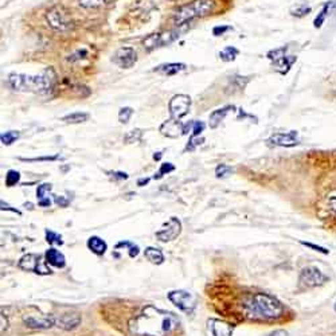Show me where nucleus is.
I'll return each mask as SVG.
<instances>
[{
    "label": "nucleus",
    "instance_id": "1",
    "mask_svg": "<svg viewBox=\"0 0 336 336\" xmlns=\"http://www.w3.org/2000/svg\"><path fill=\"white\" fill-rule=\"evenodd\" d=\"M181 320L172 312L153 305L147 307L129 322V331L135 336H167L179 327Z\"/></svg>",
    "mask_w": 336,
    "mask_h": 336
},
{
    "label": "nucleus",
    "instance_id": "2",
    "mask_svg": "<svg viewBox=\"0 0 336 336\" xmlns=\"http://www.w3.org/2000/svg\"><path fill=\"white\" fill-rule=\"evenodd\" d=\"M7 85L19 93H36L50 96L57 85V73L53 68L42 70L39 74H20L12 73L7 77Z\"/></svg>",
    "mask_w": 336,
    "mask_h": 336
},
{
    "label": "nucleus",
    "instance_id": "3",
    "mask_svg": "<svg viewBox=\"0 0 336 336\" xmlns=\"http://www.w3.org/2000/svg\"><path fill=\"white\" fill-rule=\"evenodd\" d=\"M242 311L250 320L271 322L281 318L285 308L281 301L267 293H253L242 299Z\"/></svg>",
    "mask_w": 336,
    "mask_h": 336
},
{
    "label": "nucleus",
    "instance_id": "4",
    "mask_svg": "<svg viewBox=\"0 0 336 336\" xmlns=\"http://www.w3.org/2000/svg\"><path fill=\"white\" fill-rule=\"evenodd\" d=\"M215 10L214 0H194L191 3L186 4L175 12L174 25L176 27H182L190 23L196 18H203L206 15L213 14Z\"/></svg>",
    "mask_w": 336,
    "mask_h": 336
},
{
    "label": "nucleus",
    "instance_id": "5",
    "mask_svg": "<svg viewBox=\"0 0 336 336\" xmlns=\"http://www.w3.org/2000/svg\"><path fill=\"white\" fill-rule=\"evenodd\" d=\"M288 47H280L276 50H272L267 53V58L271 59L275 70L282 76H285L292 69L293 63L297 61V57L295 55H286Z\"/></svg>",
    "mask_w": 336,
    "mask_h": 336
},
{
    "label": "nucleus",
    "instance_id": "6",
    "mask_svg": "<svg viewBox=\"0 0 336 336\" xmlns=\"http://www.w3.org/2000/svg\"><path fill=\"white\" fill-rule=\"evenodd\" d=\"M167 297L177 309H181L182 312H185L187 315L195 311L196 305H198L196 297L192 293L187 292V290H171V292H168Z\"/></svg>",
    "mask_w": 336,
    "mask_h": 336
},
{
    "label": "nucleus",
    "instance_id": "7",
    "mask_svg": "<svg viewBox=\"0 0 336 336\" xmlns=\"http://www.w3.org/2000/svg\"><path fill=\"white\" fill-rule=\"evenodd\" d=\"M46 20L51 29L57 30V31H66L73 25L70 14L61 6H55L49 10L46 14Z\"/></svg>",
    "mask_w": 336,
    "mask_h": 336
},
{
    "label": "nucleus",
    "instance_id": "8",
    "mask_svg": "<svg viewBox=\"0 0 336 336\" xmlns=\"http://www.w3.org/2000/svg\"><path fill=\"white\" fill-rule=\"evenodd\" d=\"M329 278L323 273L319 267L316 266H307L304 267L299 276V284L303 288L311 289V288H318L328 282Z\"/></svg>",
    "mask_w": 336,
    "mask_h": 336
},
{
    "label": "nucleus",
    "instance_id": "9",
    "mask_svg": "<svg viewBox=\"0 0 336 336\" xmlns=\"http://www.w3.org/2000/svg\"><path fill=\"white\" fill-rule=\"evenodd\" d=\"M183 33L182 27H177L175 30H171V31H166V33H158L153 34V35H149L147 39L144 40V49L147 51H152L155 49H159V47L168 46V44L174 43L175 40L181 36V34Z\"/></svg>",
    "mask_w": 336,
    "mask_h": 336
},
{
    "label": "nucleus",
    "instance_id": "10",
    "mask_svg": "<svg viewBox=\"0 0 336 336\" xmlns=\"http://www.w3.org/2000/svg\"><path fill=\"white\" fill-rule=\"evenodd\" d=\"M18 266L22 271L33 272V273L39 276H47L53 273L50 267H49V264L38 254H26V256H23L19 260Z\"/></svg>",
    "mask_w": 336,
    "mask_h": 336
},
{
    "label": "nucleus",
    "instance_id": "11",
    "mask_svg": "<svg viewBox=\"0 0 336 336\" xmlns=\"http://www.w3.org/2000/svg\"><path fill=\"white\" fill-rule=\"evenodd\" d=\"M191 106V97L187 94H176L170 100L168 109H170L171 119L181 121L190 110Z\"/></svg>",
    "mask_w": 336,
    "mask_h": 336
},
{
    "label": "nucleus",
    "instance_id": "12",
    "mask_svg": "<svg viewBox=\"0 0 336 336\" xmlns=\"http://www.w3.org/2000/svg\"><path fill=\"white\" fill-rule=\"evenodd\" d=\"M182 232V222L179 218L171 217L167 220L166 223L163 225L159 232H156V238L159 239L160 242H171L175 238L179 237Z\"/></svg>",
    "mask_w": 336,
    "mask_h": 336
},
{
    "label": "nucleus",
    "instance_id": "13",
    "mask_svg": "<svg viewBox=\"0 0 336 336\" xmlns=\"http://www.w3.org/2000/svg\"><path fill=\"white\" fill-rule=\"evenodd\" d=\"M267 145L271 147H285V148H290V147H296L300 144V138H299V132L297 130H289V132H278V133L272 135L271 138L267 139Z\"/></svg>",
    "mask_w": 336,
    "mask_h": 336
},
{
    "label": "nucleus",
    "instance_id": "14",
    "mask_svg": "<svg viewBox=\"0 0 336 336\" xmlns=\"http://www.w3.org/2000/svg\"><path fill=\"white\" fill-rule=\"evenodd\" d=\"M112 59L121 69H130L138 62V53L132 47H121L113 54Z\"/></svg>",
    "mask_w": 336,
    "mask_h": 336
},
{
    "label": "nucleus",
    "instance_id": "15",
    "mask_svg": "<svg viewBox=\"0 0 336 336\" xmlns=\"http://www.w3.org/2000/svg\"><path fill=\"white\" fill-rule=\"evenodd\" d=\"M25 324L29 328L33 329H49L53 325H55L57 319L54 316H49V315H30V316H25L23 318Z\"/></svg>",
    "mask_w": 336,
    "mask_h": 336
},
{
    "label": "nucleus",
    "instance_id": "16",
    "mask_svg": "<svg viewBox=\"0 0 336 336\" xmlns=\"http://www.w3.org/2000/svg\"><path fill=\"white\" fill-rule=\"evenodd\" d=\"M160 133L163 136L170 139H177L185 135V124L179 121V120L170 119L164 121L159 128Z\"/></svg>",
    "mask_w": 336,
    "mask_h": 336
},
{
    "label": "nucleus",
    "instance_id": "17",
    "mask_svg": "<svg viewBox=\"0 0 336 336\" xmlns=\"http://www.w3.org/2000/svg\"><path fill=\"white\" fill-rule=\"evenodd\" d=\"M207 327L213 336H233L234 327L226 322H222L219 319H209Z\"/></svg>",
    "mask_w": 336,
    "mask_h": 336
},
{
    "label": "nucleus",
    "instance_id": "18",
    "mask_svg": "<svg viewBox=\"0 0 336 336\" xmlns=\"http://www.w3.org/2000/svg\"><path fill=\"white\" fill-rule=\"evenodd\" d=\"M44 258H46L47 264L51 265V266L59 267V269L66 266V257L63 256L62 252L54 249V248L47 250L46 254H44Z\"/></svg>",
    "mask_w": 336,
    "mask_h": 336
},
{
    "label": "nucleus",
    "instance_id": "19",
    "mask_svg": "<svg viewBox=\"0 0 336 336\" xmlns=\"http://www.w3.org/2000/svg\"><path fill=\"white\" fill-rule=\"evenodd\" d=\"M233 109H235L233 105H226V106H223V108H219V109H217V110H214V112L211 113L209 117L210 128H211V129H215V128H218V125H219V124L223 121L225 117L228 116L229 112L233 110Z\"/></svg>",
    "mask_w": 336,
    "mask_h": 336
},
{
    "label": "nucleus",
    "instance_id": "20",
    "mask_svg": "<svg viewBox=\"0 0 336 336\" xmlns=\"http://www.w3.org/2000/svg\"><path fill=\"white\" fill-rule=\"evenodd\" d=\"M186 69L185 63H163V65L156 66L153 72L159 73L162 76H167V77H172L179 74L181 72Z\"/></svg>",
    "mask_w": 336,
    "mask_h": 336
},
{
    "label": "nucleus",
    "instance_id": "21",
    "mask_svg": "<svg viewBox=\"0 0 336 336\" xmlns=\"http://www.w3.org/2000/svg\"><path fill=\"white\" fill-rule=\"evenodd\" d=\"M87 249L91 250L92 253H94L96 256H104L105 252L108 250V245L105 242L104 239L97 237V235H93L91 238L87 239Z\"/></svg>",
    "mask_w": 336,
    "mask_h": 336
},
{
    "label": "nucleus",
    "instance_id": "22",
    "mask_svg": "<svg viewBox=\"0 0 336 336\" xmlns=\"http://www.w3.org/2000/svg\"><path fill=\"white\" fill-rule=\"evenodd\" d=\"M81 323L80 315L73 313V315H62L61 318L57 320L55 324H58V327L63 329H74L77 328Z\"/></svg>",
    "mask_w": 336,
    "mask_h": 336
},
{
    "label": "nucleus",
    "instance_id": "23",
    "mask_svg": "<svg viewBox=\"0 0 336 336\" xmlns=\"http://www.w3.org/2000/svg\"><path fill=\"white\" fill-rule=\"evenodd\" d=\"M51 188L53 186L50 183H43L36 188V198H38V205L40 207H50L51 200L49 198V194L51 192Z\"/></svg>",
    "mask_w": 336,
    "mask_h": 336
},
{
    "label": "nucleus",
    "instance_id": "24",
    "mask_svg": "<svg viewBox=\"0 0 336 336\" xmlns=\"http://www.w3.org/2000/svg\"><path fill=\"white\" fill-rule=\"evenodd\" d=\"M335 7H336V2H327V3L323 6L322 11L319 12L318 16H316L313 20L315 29H322V26L324 25L325 19L328 18L329 14H331V11H332Z\"/></svg>",
    "mask_w": 336,
    "mask_h": 336
},
{
    "label": "nucleus",
    "instance_id": "25",
    "mask_svg": "<svg viewBox=\"0 0 336 336\" xmlns=\"http://www.w3.org/2000/svg\"><path fill=\"white\" fill-rule=\"evenodd\" d=\"M144 256L153 265H162L164 262V254L162 253V250L153 248V246H148L144 250Z\"/></svg>",
    "mask_w": 336,
    "mask_h": 336
},
{
    "label": "nucleus",
    "instance_id": "26",
    "mask_svg": "<svg viewBox=\"0 0 336 336\" xmlns=\"http://www.w3.org/2000/svg\"><path fill=\"white\" fill-rule=\"evenodd\" d=\"M87 119H89V113L74 112L68 115V116L62 117V121H65L66 124H81L87 121Z\"/></svg>",
    "mask_w": 336,
    "mask_h": 336
},
{
    "label": "nucleus",
    "instance_id": "27",
    "mask_svg": "<svg viewBox=\"0 0 336 336\" xmlns=\"http://www.w3.org/2000/svg\"><path fill=\"white\" fill-rule=\"evenodd\" d=\"M239 51L237 47L234 46H228L225 47L223 50L219 53V58L223 62H233L237 57H238Z\"/></svg>",
    "mask_w": 336,
    "mask_h": 336
},
{
    "label": "nucleus",
    "instance_id": "28",
    "mask_svg": "<svg viewBox=\"0 0 336 336\" xmlns=\"http://www.w3.org/2000/svg\"><path fill=\"white\" fill-rule=\"evenodd\" d=\"M19 138H20V133H19L18 130H8V132H4V133L0 136V140H2V143H3L4 145H11L14 144Z\"/></svg>",
    "mask_w": 336,
    "mask_h": 336
},
{
    "label": "nucleus",
    "instance_id": "29",
    "mask_svg": "<svg viewBox=\"0 0 336 336\" xmlns=\"http://www.w3.org/2000/svg\"><path fill=\"white\" fill-rule=\"evenodd\" d=\"M143 138V130L136 128V129L129 130L125 136H124V141L127 143V144H133V143H139Z\"/></svg>",
    "mask_w": 336,
    "mask_h": 336
},
{
    "label": "nucleus",
    "instance_id": "30",
    "mask_svg": "<svg viewBox=\"0 0 336 336\" xmlns=\"http://www.w3.org/2000/svg\"><path fill=\"white\" fill-rule=\"evenodd\" d=\"M20 182V174L16 170H10L6 174V186L7 187H14Z\"/></svg>",
    "mask_w": 336,
    "mask_h": 336
},
{
    "label": "nucleus",
    "instance_id": "31",
    "mask_svg": "<svg viewBox=\"0 0 336 336\" xmlns=\"http://www.w3.org/2000/svg\"><path fill=\"white\" fill-rule=\"evenodd\" d=\"M233 172H234V170H233L230 166H228V164H219V166L215 168V176H217L218 179H225V177L230 176Z\"/></svg>",
    "mask_w": 336,
    "mask_h": 336
},
{
    "label": "nucleus",
    "instance_id": "32",
    "mask_svg": "<svg viewBox=\"0 0 336 336\" xmlns=\"http://www.w3.org/2000/svg\"><path fill=\"white\" fill-rule=\"evenodd\" d=\"M128 248V254H129L130 258H135V257H138L139 253H140V249H139L138 245H135V243L132 242H128V241H123V242H119L116 245V248L119 249V248Z\"/></svg>",
    "mask_w": 336,
    "mask_h": 336
},
{
    "label": "nucleus",
    "instance_id": "33",
    "mask_svg": "<svg viewBox=\"0 0 336 336\" xmlns=\"http://www.w3.org/2000/svg\"><path fill=\"white\" fill-rule=\"evenodd\" d=\"M46 241L50 245H63L62 241V235L58 233L53 232V230H46Z\"/></svg>",
    "mask_w": 336,
    "mask_h": 336
},
{
    "label": "nucleus",
    "instance_id": "34",
    "mask_svg": "<svg viewBox=\"0 0 336 336\" xmlns=\"http://www.w3.org/2000/svg\"><path fill=\"white\" fill-rule=\"evenodd\" d=\"M174 170H175V166L172 163H163L162 166H160L159 171H158L155 174V176H153V179H162L164 175L170 174V172H172Z\"/></svg>",
    "mask_w": 336,
    "mask_h": 336
},
{
    "label": "nucleus",
    "instance_id": "35",
    "mask_svg": "<svg viewBox=\"0 0 336 336\" xmlns=\"http://www.w3.org/2000/svg\"><path fill=\"white\" fill-rule=\"evenodd\" d=\"M109 0H78L81 7L83 8H97L108 3Z\"/></svg>",
    "mask_w": 336,
    "mask_h": 336
},
{
    "label": "nucleus",
    "instance_id": "36",
    "mask_svg": "<svg viewBox=\"0 0 336 336\" xmlns=\"http://www.w3.org/2000/svg\"><path fill=\"white\" fill-rule=\"evenodd\" d=\"M133 115V109L129 108V106H125V108H121L119 112V121L121 124H127L129 123L130 117Z\"/></svg>",
    "mask_w": 336,
    "mask_h": 336
},
{
    "label": "nucleus",
    "instance_id": "37",
    "mask_svg": "<svg viewBox=\"0 0 336 336\" xmlns=\"http://www.w3.org/2000/svg\"><path fill=\"white\" fill-rule=\"evenodd\" d=\"M311 11L312 8L309 7V6H307V4H299V6H296V7L292 10V15L293 16H297V18H301V16H305V15H308Z\"/></svg>",
    "mask_w": 336,
    "mask_h": 336
},
{
    "label": "nucleus",
    "instance_id": "38",
    "mask_svg": "<svg viewBox=\"0 0 336 336\" xmlns=\"http://www.w3.org/2000/svg\"><path fill=\"white\" fill-rule=\"evenodd\" d=\"M86 57H87V50H86V49H80V50L74 51L73 54H70L69 57H68V61H69V62H76V61H80V59L86 58Z\"/></svg>",
    "mask_w": 336,
    "mask_h": 336
},
{
    "label": "nucleus",
    "instance_id": "39",
    "mask_svg": "<svg viewBox=\"0 0 336 336\" xmlns=\"http://www.w3.org/2000/svg\"><path fill=\"white\" fill-rule=\"evenodd\" d=\"M203 143H205L203 138H190L188 144L186 145V151H195L199 145H202Z\"/></svg>",
    "mask_w": 336,
    "mask_h": 336
},
{
    "label": "nucleus",
    "instance_id": "40",
    "mask_svg": "<svg viewBox=\"0 0 336 336\" xmlns=\"http://www.w3.org/2000/svg\"><path fill=\"white\" fill-rule=\"evenodd\" d=\"M205 123H202V121H194V127H192V135L191 138H199L200 135H202V132L205 130Z\"/></svg>",
    "mask_w": 336,
    "mask_h": 336
},
{
    "label": "nucleus",
    "instance_id": "41",
    "mask_svg": "<svg viewBox=\"0 0 336 336\" xmlns=\"http://www.w3.org/2000/svg\"><path fill=\"white\" fill-rule=\"evenodd\" d=\"M59 155H54V156H42V158H33V159H25L22 158L20 160L23 162H53V160H58Z\"/></svg>",
    "mask_w": 336,
    "mask_h": 336
},
{
    "label": "nucleus",
    "instance_id": "42",
    "mask_svg": "<svg viewBox=\"0 0 336 336\" xmlns=\"http://www.w3.org/2000/svg\"><path fill=\"white\" fill-rule=\"evenodd\" d=\"M300 243L304 246H307V248H311V249H313L315 252H319V253L329 254V250L325 249V248H323V246H320V245H315V243H311V242H304V241H301Z\"/></svg>",
    "mask_w": 336,
    "mask_h": 336
},
{
    "label": "nucleus",
    "instance_id": "43",
    "mask_svg": "<svg viewBox=\"0 0 336 336\" xmlns=\"http://www.w3.org/2000/svg\"><path fill=\"white\" fill-rule=\"evenodd\" d=\"M229 30H232L230 26H217V27H214L213 29V34L215 36H220L223 35L226 31H229Z\"/></svg>",
    "mask_w": 336,
    "mask_h": 336
},
{
    "label": "nucleus",
    "instance_id": "44",
    "mask_svg": "<svg viewBox=\"0 0 336 336\" xmlns=\"http://www.w3.org/2000/svg\"><path fill=\"white\" fill-rule=\"evenodd\" d=\"M54 203L58 205L59 207H66L69 205V200L65 198V196H54Z\"/></svg>",
    "mask_w": 336,
    "mask_h": 336
},
{
    "label": "nucleus",
    "instance_id": "45",
    "mask_svg": "<svg viewBox=\"0 0 336 336\" xmlns=\"http://www.w3.org/2000/svg\"><path fill=\"white\" fill-rule=\"evenodd\" d=\"M110 176H112L115 181H124V179H128V175L125 174V172H120V171L110 172Z\"/></svg>",
    "mask_w": 336,
    "mask_h": 336
},
{
    "label": "nucleus",
    "instance_id": "46",
    "mask_svg": "<svg viewBox=\"0 0 336 336\" xmlns=\"http://www.w3.org/2000/svg\"><path fill=\"white\" fill-rule=\"evenodd\" d=\"M0 205H2V210H8V211H12V213H16L18 214V215H20V211H19L18 209H12L11 206H10V205H8V203H4V200H2V202H0Z\"/></svg>",
    "mask_w": 336,
    "mask_h": 336
},
{
    "label": "nucleus",
    "instance_id": "47",
    "mask_svg": "<svg viewBox=\"0 0 336 336\" xmlns=\"http://www.w3.org/2000/svg\"><path fill=\"white\" fill-rule=\"evenodd\" d=\"M328 205H329V209L332 210V211H335L336 213V195L335 196H331L328 200Z\"/></svg>",
    "mask_w": 336,
    "mask_h": 336
},
{
    "label": "nucleus",
    "instance_id": "48",
    "mask_svg": "<svg viewBox=\"0 0 336 336\" xmlns=\"http://www.w3.org/2000/svg\"><path fill=\"white\" fill-rule=\"evenodd\" d=\"M149 183V177H141L138 181V186L139 187H144L145 185H148Z\"/></svg>",
    "mask_w": 336,
    "mask_h": 336
},
{
    "label": "nucleus",
    "instance_id": "49",
    "mask_svg": "<svg viewBox=\"0 0 336 336\" xmlns=\"http://www.w3.org/2000/svg\"><path fill=\"white\" fill-rule=\"evenodd\" d=\"M266 336H288V333L285 332V331H282V329H277V331H275V332H271L269 335Z\"/></svg>",
    "mask_w": 336,
    "mask_h": 336
},
{
    "label": "nucleus",
    "instance_id": "50",
    "mask_svg": "<svg viewBox=\"0 0 336 336\" xmlns=\"http://www.w3.org/2000/svg\"><path fill=\"white\" fill-rule=\"evenodd\" d=\"M160 158H162V152H158V155H153V159L155 160H160Z\"/></svg>",
    "mask_w": 336,
    "mask_h": 336
},
{
    "label": "nucleus",
    "instance_id": "51",
    "mask_svg": "<svg viewBox=\"0 0 336 336\" xmlns=\"http://www.w3.org/2000/svg\"><path fill=\"white\" fill-rule=\"evenodd\" d=\"M335 311H336V304H335Z\"/></svg>",
    "mask_w": 336,
    "mask_h": 336
}]
</instances>
